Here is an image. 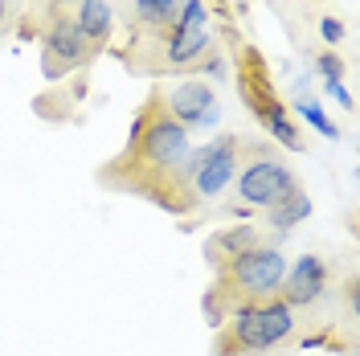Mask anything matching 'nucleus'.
<instances>
[{"mask_svg": "<svg viewBox=\"0 0 360 356\" xmlns=\"http://www.w3.org/2000/svg\"><path fill=\"white\" fill-rule=\"evenodd\" d=\"M188 172H193V135L164 111L156 90L135 111L123 152L107 168H98V184L143 197L168 213H193L197 197H193Z\"/></svg>", "mask_w": 360, "mask_h": 356, "instance_id": "obj_1", "label": "nucleus"}, {"mask_svg": "<svg viewBox=\"0 0 360 356\" xmlns=\"http://www.w3.org/2000/svg\"><path fill=\"white\" fill-rule=\"evenodd\" d=\"M283 274H287V258L278 246H250L246 254H238L233 262L217 267L213 274V287L205 291V319L217 328L229 312L246 307V303H262V299H274L278 287H283Z\"/></svg>", "mask_w": 360, "mask_h": 356, "instance_id": "obj_2", "label": "nucleus"}, {"mask_svg": "<svg viewBox=\"0 0 360 356\" xmlns=\"http://www.w3.org/2000/svg\"><path fill=\"white\" fill-rule=\"evenodd\" d=\"M299 319L295 307H287L278 295L262 303H246L238 312H229L213 328V356H266L278 352L295 336Z\"/></svg>", "mask_w": 360, "mask_h": 356, "instance_id": "obj_3", "label": "nucleus"}, {"mask_svg": "<svg viewBox=\"0 0 360 356\" xmlns=\"http://www.w3.org/2000/svg\"><path fill=\"white\" fill-rule=\"evenodd\" d=\"M299 189V177L291 172V164L278 156L274 148L246 139V152L238 164V177H233V205L229 213L250 217V213H266L278 201H287Z\"/></svg>", "mask_w": 360, "mask_h": 356, "instance_id": "obj_4", "label": "nucleus"}, {"mask_svg": "<svg viewBox=\"0 0 360 356\" xmlns=\"http://www.w3.org/2000/svg\"><path fill=\"white\" fill-rule=\"evenodd\" d=\"M238 87H242V98H246V107L254 111V119H258L283 148L303 152V135H299V127H295V119L287 115V107L278 103V94H274V87H270L266 62L258 58V49H246V62H242V70H238Z\"/></svg>", "mask_w": 360, "mask_h": 356, "instance_id": "obj_5", "label": "nucleus"}, {"mask_svg": "<svg viewBox=\"0 0 360 356\" xmlns=\"http://www.w3.org/2000/svg\"><path fill=\"white\" fill-rule=\"evenodd\" d=\"M242 152H246V139L233 132L209 139L205 148H193V172H188V184H193V197L197 205L201 201H217L229 193V184L238 177V164H242Z\"/></svg>", "mask_w": 360, "mask_h": 356, "instance_id": "obj_6", "label": "nucleus"}, {"mask_svg": "<svg viewBox=\"0 0 360 356\" xmlns=\"http://www.w3.org/2000/svg\"><path fill=\"white\" fill-rule=\"evenodd\" d=\"M86 58H90V42L74 25V17L70 13H53L41 29V74L49 82H58L70 70L86 66Z\"/></svg>", "mask_w": 360, "mask_h": 356, "instance_id": "obj_7", "label": "nucleus"}, {"mask_svg": "<svg viewBox=\"0 0 360 356\" xmlns=\"http://www.w3.org/2000/svg\"><path fill=\"white\" fill-rule=\"evenodd\" d=\"M160 103H164V111L172 115L180 127H188V132L217 119V94H213V87H209L205 78H184L176 87L160 90Z\"/></svg>", "mask_w": 360, "mask_h": 356, "instance_id": "obj_8", "label": "nucleus"}, {"mask_svg": "<svg viewBox=\"0 0 360 356\" xmlns=\"http://www.w3.org/2000/svg\"><path fill=\"white\" fill-rule=\"evenodd\" d=\"M328 262L319 254H299L295 262H287V274H283V287H278V299L287 307H315L323 295H328Z\"/></svg>", "mask_w": 360, "mask_h": 356, "instance_id": "obj_9", "label": "nucleus"}, {"mask_svg": "<svg viewBox=\"0 0 360 356\" xmlns=\"http://www.w3.org/2000/svg\"><path fill=\"white\" fill-rule=\"evenodd\" d=\"M262 242V234H258V225H221L217 234H209V242H205V258H209V267L217 270L225 267V262H233L238 254H246L250 246Z\"/></svg>", "mask_w": 360, "mask_h": 356, "instance_id": "obj_10", "label": "nucleus"}, {"mask_svg": "<svg viewBox=\"0 0 360 356\" xmlns=\"http://www.w3.org/2000/svg\"><path fill=\"white\" fill-rule=\"evenodd\" d=\"M213 49V33L209 29H197V33H164V66L168 70H180V66H193L197 58H205Z\"/></svg>", "mask_w": 360, "mask_h": 356, "instance_id": "obj_11", "label": "nucleus"}, {"mask_svg": "<svg viewBox=\"0 0 360 356\" xmlns=\"http://www.w3.org/2000/svg\"><path fill=\"white\" fill-rule=\"evenodd\" d=\"M74 25L82 29V37L90 45H107L115 29V13L107 0H78V13H74Z\"/></svg>", "mask_w": 360, "mask_h": 356, "instance_id": "obj_12", "label": "nucleus"}, {"mask_svg": "<svg viewBox=\"0 0 360 356\" xmlns=\"http://www.w3.org/2000/svg\"><path fill=\"white\" fill-rule=\"evenodd\" d=\"M307 213H311V197H307L303 189H295L287 201H278L274 209H266V222L274 225V229H291V225H299Z\"/></svg>", "mask_w": 360, "mask_h": 356, "instance_id": "obj_13", "label": "nucleus"}, {"mask_svg": "<svg viewBox=\"0 0 360 356\" xmlns=\"http://www.w3.org/2000/svg\"><path fill=\"white\" fill-rule=\"evenodd\" d=\"M172 17H176V0H135V21L148 33H168Z\"/></svg>", "mask_w": 360, "mask_h": 356, "instance_id": "obj_14", "label": "nucleus"}, {"mask_svg": "<svg viewBox=\"0 0 360 356\" xmlns=\"http://www.w3.org/2000/svg\"><path fill=\"white\" fill-rule=\"evenodd\" d=\"M295 111H299V119H307L319 135H328V139H340V127L328 119V115L319 111V103H315V94H307V87L295 90Z\"/></svg>", "mask_w": 360, "mask_h": 356, "instance_id": "obj_15", "label": "nucleus"}, {"mask_svg": "<svg viewBox=\"0 0 360 356\" xmlns=\"http://www.w3.org/2000/svg\"><path fill=\"white\" fill-rule=\"evenodd\" d=\"M197 29H209V4L205 0H184L172 25H168V33H197Z\"/></svg>", "mask_w": 360, "mask_h": 356, "instance_id": "obj_16", "label": "nucleus"}, {"mask_svg": "<svg viewBox=\"0 0 360 356\" xmlns=\"http://www.w3.org/2000/svg\"><path fill=\"white\" fill-rule=\"evenodd\" d=\"M315 70L323 74V82H340L344 78V62H340L336 53H319L315 58Z\"/></svg>", "mask_w": 360, "mask_h": 356, "instance_id": "obj_17", "label": "nucleus"}, {"mask_svg": "<svg viewBox=\"0 0 360 356\" xmlns=\"http://www.w3.org/2000/svg\"><path fill=\"white\" fill-rule=\"evenodd\" d=\"M319 37H323L328 45H336L340 37H344V21H336V17H323V21H319Z\"/></svg>", "mask_w": 360, "mask_h": 356, "instance_id": "obj_18", "label": "nucleus"}, {"mask_svg": "<svg viewBox=\"0 0 360 356\" xmlns=\"http://www.w3.org/2000/svg\"><path fill=\"white\" fill-rule=\"evenodd\" d=\"M205 74H209V78H221L225 74V58L221 53H205Z\"/></svg>", "mask_w": 360, "mask_h": 356, "instance_id": "obj_19", "label": "nucleus"}, {"mask_svg": "<svg viewBox=\"0 0 360 356\" xmlns=\"http://www.w3.org/2000/svg\"><path fill=\"white\" fill-rule=\"evenodd\" d=\"M328 94H336L340 107H344V111H352V94H348V87H344V82H328Z\"/></svg>", "mask_w": 360, "mask_h": 356, "instance_id": "obj_20", "label": "nucleus"}, {"mask_svg": "<svg viewBox=\"0 0 360 356\" xmlns=\"http://www.w3.org/2000/svg\"><path fill=\"white\" fill-rule=\"evenodd\" d=\"M70 8V0H49V17H53V13H66Z\"/></svg>", "mask_w": 360, "mask_h": 356, "instance_id": "obj_21", "label": "nucleus"}, {"mask_svg": "<svg viewBox=\"0 0 360 356\" xmlns=\"http://www.w3.org/2000/svg\"><path fill=\"white\" fill-rule=\"evenodd\" d=\"M4 21H8V0H0V29H4Z\"/></svg>", "mask_w": 360, "mask_h": 356, "instance_id": "obj_22", "label": "nucleus"}]
</instances>
